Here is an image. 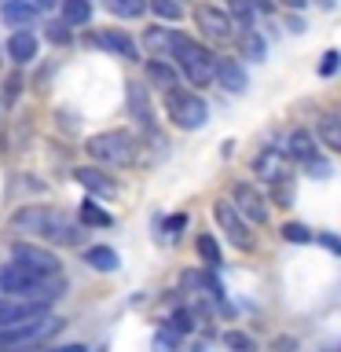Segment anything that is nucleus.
Segmentation results:
<instances>
[{
	"instance_id": "nucleus-1",
	"label": "nucleus",
	"mask_w": 341,
	"mask_h": 352,
	"mask_svg": "<svg viewBox=\"0 0 341 352\" xmlns=\"http://www.w3.org/2000/svg\"><path fill=\"white\" fill-rule=\"evenodd\" d=\"M85 151H88V158L99 162L103 169L107 165L110 169H125V165H132L140 158V140L125 129H110V132H96V136L85 143Z\"/></svg>"
},
{
	"instance_id": "nucleus-2",
	"label": "nucleus",
	"mask_w": 341,
	"mask_h": 352,
	"mask_svg": "<svg viewBox=\"0 0 341 352\" xmlns=\"http://www.w3.org/2000/svg\"><path fill=\"white\" fill-rule=\"evenodd\" d=\"M169 59H176V70H180L187 81H191L195 88H202L213 81V66H217V55L206 48V44H198L191 37H184V33H176L173 41V52Z\"/></svg>"
},
{
	"instance_id": "nucleus-3",
	"label": "nucleus",
	"mask_w": 341,
	"mask_h": 352,
	"mask_svg": "<svg viewBox=\"0 0 341 352\" xmlns=\"http://www.w3.org/2000/svg\"><path fill=\"white\" fill-rule=\"evenodd\" d=\"M165 110H169L176 129H202L209 121V107L198 92H180V88H173V92H165Z\"/></svg>"
},
{
	"instance_id": "nucleus-4",
	"label": "nucleus",
	"mask_w": 341,
	"mask_h": 352,
	"mask_svg": "<svg viewBox=\"0 0 341 352\" xmlns=\"http://www.w3.org/2000/svg\"><path fill=\"white\" fill-rule=\"evenodd\" d=\"M213 220L220 224V231H224V235H228V242H231V246H235V250H242V253H246V250H253L250 220L242 217V213H239V209L231 206V202H224V198H220V202L213 206Z\"/></svg>"
},
{
	"instance_id": "nucleus-5",
	"label": "nucleus",
	"mask_w": 341,
	"mask_h": 352,
	"mask_svg": "<svg viewBox=\"0 0 341 352\" xmlns=\"http://www.w3.org/2000/svg\"><path fill=\"white\" fill-rule=\"evenodd\" d=\"M195 22H198V30H202L209 41H235V22H231V15L224 8L198 4L195 8Z\"/></svg>"
},
{
	"instance_id": "nucleus-6",
	"label": "nucleus",
	"mask_w": 341,
	"mask_h": 352,
	"mask_svg": "<svg viewBox=\"0 0 341 352\" xmlns=\"http://www.w3.org/2000/svg\"><path fill=\"white\" fill-rule=\"evenodd\" d=\"M11 261L22 264V268H30V272H37V275H59V257L44 246L15 242V246H11Z\"/></svg>"
},
{
	"instance_id": "nucleus-7",
	"label": "nucleus",
	"mask_w": 341,
	"mask_h": 352,
	"mask_svg": "<svg viewBox=\"0 0 341 352\" xmlns=\"http://www.w3.org/2000/svg\"><path fill=\"white\" fill-rule=\"evenodd\" d=\"M228 202L235 206L246 220H253V224H264V220H268V202H264V195L253 184H235Z\"/></svg>"
},
{
	"instance_id": "nucleus-8",
	"label": "nucleus",
	"mask_w": 341,
	"mask_h": 352,
	"mask_svg": "<svg viewBox=\"0 0 341 352\" xmlns=\"http://www.w3.org/2000/svg\"><path fill=\"white\" fill-rule=\"evenodd\" d=\"M129 114L136 118V125L147 132V136H158V121H154V107H151V92L147 85L140 81H129Z\"/></svg>"
},
{
	"instance_id": "nucleus-9",
	"label": "nucleus",
	"mask_w": 341,
	"mask_h": 352,
	"mask_svg": "<svg viewBox=\"0 0 341 352\" xmlns=\"http://www.w3.org/2000/svg\"><path fill=\"white\" fill-rule=\"evenodd\" d=\"M253 173L261 176V180H268V184H279L290 176V169H286V151L279 147H264L257 158H253Z\"/></svg>"
},
{
	"instance_id": "nucleus-10",
	"label": "nucleus",
	"mask_w": 341,
	"mask_h": 352,
	"mask_svg": "<svg viewBox=\"0 0 341 352\" xmlns=\"http://www.w3.org/2000/svg\"><path fill=\"white\" fill-rule=\"evenodd\" d=\"M74 180L81 184L92 198H114L118 195V184L110 180L103 169H96V165H81V169H74Z\"/></svg>"
},
{
	"instance_id": "nucleus-11",
	"label": "nucleus",
	"mask_w": 341,
	"mask_h": 352,
	"mask_svg": "<svg viewBox=\"0 0 341 352\" xmlns=\"http://www.w3.org/2000/svg\"><path fill=\"white\" fill-rule=\"evenodd\" d=\"M52 213H55L52 206H22L19 213L11 217V228L26 231V235H44V224H48Z\"/></svg>"
},
{
	"instance_id": "nucleus-12",
	"label": "nucleus",
	"mask_w": 341,
	"mask_h": 352,
	"mask_svg": "<svg viewBox=\"0 0 341 352\" xmlns=\"http://www.w3.org/2000/svg\"><path fill=\"white\" fill-rule=\"evenodd\" d=\"M96 44L103 52L118 55V59H132V63H136V41H132L125 30H99L96 33Z\"/></svg>"
},
{
	"instance_id": "nucleus-13",
	"label": "nucleus",
	"mask_w": 341,
	"mask_h": 352,
	"mask_svg": "<svg viewBox=\"0 0 341 352\" xmlns=\"http://www.w3.org/2000/svg\"><path fill=\"white\" fill-rule=\"evenodd\" d=\"M213 77L228 88L231 96H242V92H246V85H250V77H246V70H242L239 59H217Z\"/></svg>"
},
{
	"instance_id": "nucleus-14",
	"label": "nucleus",
	"mask_w": 341,
	"mask_h": 352,
	"mask_svg": "<svg viewBox=\"0 0 341 352\" xmlns=\"http://www.w3.org/2000/svg\"><path fill=\"white\" fill-rule=\"evenodd\" d=\"M8 55H11V63L15 66H26V63H33L37 59V37L22 26V30H15L8 37Z\"/></svg>"
},
{
	"instance_id": "nucleus-15",
	"label": "nucleus",
	"mask_w": 341,
	"mask_h": 352,
	"mask_svg": "<svg viewBox=\"0 0 341 352\" xmlns=\"http://www.w3.org/2000/svg\"><path fill=\"white\" fill-rule=\"evenodd\" d=\"M147 81L162 92H173V88H180V74H176V66L165 63V55H154L147 63Z\"/></svg>"
},
{
	"instance_id": "nucleus-16",
	"label": "nucleus",
	"mask_w": 341,
	"mask_h": 352,
	"mask_svg": "<svg viewBox=\"0 0 341 352\" xmlns=\"http://www.w3.org/2000/svg\"><path fill=\"white\" fill-rule=\"evenodd\" d=\"M0 19H4L8 26L22 30V26H30V22L37 19V8H33L30 0H4V4H0Z\"/></svg>"
},
{
	"instance_id": "nucleus-17",
	"label": "nucleus",
	"mask_w": 341,
	"mask_h": 352,
	"mask_svg": "<svg viewBox=\"0 0 341 352\" xmlns=\"http://www.w3.org/2000/svg\"><path fill=\"white\" fill-rule=\"evenodd\" d=\"M316 151V136L308 129H294L290 136H286V158H297V162H308Z\"/></svg>"
},
{
	"instance_id": "nucleus-18",
	"label": "nucleus",
	"mask_w": 341,
	"mask_h": 352,
	"mask_svg": "<svg viewBox=\"0 0 341 352\" xmlns=\"http://www.w3.org/2000/svg\"><path fill=\"white\" fill-rule=\"evenodd\" d=\"M77 224H85V228H110V224H114V217H110L103 206H96V198H85V202L77 206Z\"/></svg>"
},
{
	"instance_id": "nucleus-19",
	"label": "nucleus",
	"mask_w": 341,
	"mask_h": 352,
	"mask_svg": "<svg viewBox=\"0 0 341 352\" xmlns=\"http://www.w3.org/2000/svg\"><path fill=\"white\" fill-rule=\"evenodd\" d=\"M85 264H88V268H96V272H118L121 257L110 246H92V250H85Z\"/></svg>"
},
{
	"instance_id": "nucleus-20",
	"label": "nucleus",
	"mask_w": 341,
	"mask_h": 352,
	"mask_svg": "<svg viewBox=\"0 0 341 352\" xmlns=\"http://www.w3.org/2000/svg\"><path fill=\"white\" fill-rule=\"evenodd\" d=\"M59 8H63V22L66 26H85L88 19H92V4L88 0H59Z\"/></svg>"
},
{
	"instance_id": "nucleus-21",
	"label": "nucleus",
	"mask_w": 341,
	"mask_h": 352,
	"mask_svg": "<svg viewBox=\"0 0 341 352\" xmlns=\"http://www.w3.org/2000/svg\"><path fill=\"white\" fill-rule=\"evenodd\" d=\"M173 41H176V30H165V26H151L147 37H143V44H147L154 55H165V59H169V52H173Z\"/></svg>"
},
{
	"instance_id": "nucleus-22",
	"label": "nucleus",
	"mask_w": 341,
	"mask_h": 352,
	"mask_svg": "<svg viewBox=\"0 0 341 352\" xmlns=\"http://www.w3.org/2000/svg\"><path fill=\"white\" fill-rule=\"evenodd\" d=\"M228 15L235 22V30H253L257 8H253V0H228Z\"/></svg>"
},
{
	"instance_id": "nucleus-23",
	"label": "nucleus",
	"mask_w": 341,
	"mask_h": 352,
	"mask_svg": "<svg viewBox=\"0 0 341 352\" xmlns=\"http://www.w3.org/2000/svg\"><path fill=\"white\" fill-rule=\"evenodd\" d=\"M319 140L327 143V151H341V118L338 114L319 118Z\"/></svg>"
},
{
	"instance_id": "nucleus-24",
	"label": "nucleus",
	"mask_w": 341,
	"mask_h": 352,
	"mask_svg": "<svg viewBox=\"0 0 341 352\" xmlns=\"http://www.w3.org/2000/svg\"><path fill=\"white\" fill-rule=\"evenodd\" d=\"M198 257H202V264L209 272H217L220 264H224V261H220V246H217L213 235H198Z\"/></svg>"
},
{
	"instance_id": "nucleus-25",
	"label": "nucleus",
	"mask_w": 341,
	"mask_h": 352,
	"mask_svg": "<svg viewBox=\"0 0 341 352\" xmlns=\"http://www.w3.org/2000/svg\"><path fill=\"white\" fill-rule=\"evenodd\" d=\"M143 8H147V0H107V11L118 19H136L143 15Z\"/></svg>"
},
{
	"instance_id": "nucleus-26",
	"label": "nucleus",
	"mask_w": 341,
	"mask_h": 352,
	"mask_svg": "<svg viewBox=\"0 0 341 352\" xmlns=\"http://www.w3.org/2000/svg\"><path fill=\"white\" fill-rule=\"evenodd\" d=\"M242 55H246V59H264V41L257 37V33L253 30H242Z\"/></svg>"
},
{
	"instance_id": "nucleus-27",
	"label": "nucleus",
	"mask_w": 341,
	"mask_h": 352,
	"mask_svg": "<svg viewBox=\"0 0 341 352\" xmlns=\"http://www.w3.org/2000/svg\"><path fill=\"white\" fill-rule=\"evenodd\" d=\"M147 8H151L154 15H158V19H165V22H176V19L184 15L176 0H147Z\"/></svg>"
},
{
	"instance_id": "nucleus-28",
	"label": "nucleus",
	"mask_w": 341,
	"mask_h": 352,
	"mask_svg": "<svg viewBox=\"0 0 341 352\" xmlns=\"http://www.w3.org/2000/svg\"><path fill=\"white\" fill-rule=\"evenodd\" d=\"M279 235H283L286 242H297V246H305V242H312V239H316L305 224H283V228H279Z\"/></svg>"
},
{
	"instance_id": "nucleus-29",
	"label": "nucleus",
	"mask_w": 341,
	"mask_h": 352,
	"mask_svg": "<svg viewBox=\"0 0 341 352\" xmlns=\"http://www.w3.org/2000/svg\"><path fill=\"white\" fill-rule=\"evenodd\" d=\"M305 169H308V176H316V180H330V173H334V169H330V162H323L319 154H312V158L305 162Z\"/></svg>"
},
{
	"instance_id": "nucleus-30",
	"label": "nucleus",
	"mask_w": 341,
	"mask_h": 352,
	"mask_svg": "<svg viewBox=\"0 0 341 352\" xmlns=\"http://www.w3.org/2000/svg\"><path fill=\"white\" fill-rule=\"evenodd\" d=\"M169 327L176 330V334H187V330L195 327V323H191V312H187V308H176L173 319H169Z\"/></svg>"
},
{
	"instance_id": "nucleus-31",
	"label": "nucleus",
	"mask_w": 341,
	"mask_h": 352,
	"mask_svg": "<svg viewBox=\"0 0 341 352\" xmlns=\"http://www.w3.org/2000/svg\"><path fill=\"white\" fill-rule=\"evenodd\" d=\"M275 202H279V206H290V202H294V187H290V176L275 184Z\"/></svg>"
},
{
	"instance_id": "nucleus-32",
	"label": "nucleus",
	"mask_w": 341,
	"mask_h": 352,
	"mask_svg": "<svg viewBox=\"0 0 341 352\" xmlns=\"http://www.w3.org/2000/svg\"><path fill=\"white\" fill-rule=\"evenodd\" d=\"M180 345V334H176V330L169 327V330H162L158 338H154V349H176Z\"/></svg>"
},
{
	"instance_id": "nucleus-33",
	"label": "nucleus",
	"mask_w": 341,
	"mask_h": 352,
	"mask_svg": "<svg viewBox=\"0 0 341 352\" xmlns=\"http://www.w3.org/2000/svg\"><path fill=\"white\" fill-rule=\"evenodd\" d=\"M319 74H323V77H334V74H338V52H334V48L323 55V63H319Z\"/></svg>"
},
{
	"instance_id": "nucleus-34",
	"label": "nucleus",
	"mask_w": 341,
	"mask_h": 352,
	"mask_svg": "<svg viewBox=\"0 0 341 352\" xmlns=\"http://www.w3.org/2000/svg\"><path fill=\"white\" fill-rule=\"evenodd\" d=\"M66 30H70L66 22H52V26H48V37H52L55 44H66V41H70V33H66Z\"/></svg>"
},
{
	"instance_id": "nucleus-35",
	"label": "nucleus",
	"mask_w": 341,
	"mask_h": 352,
	"mask_svg": "<svg viewBox=\"0 0 341 352\" xmlns=\"http://www.w3.org/2000/svg\"><path fill=\"white\" fill-rule=\"evenodd\" d=\"M19 92H22V77H19V74H11V77H8V92H4V103L11 107V103H15V96H19Z\"/></svg>"
},
{
	"instance_id": "nucleus-36",
	"label": "nucleus",
	"mask_w": 341,
	"mask_h": 352,
	"mask_svg": "<svg viewBox=\"0 0 341 352\" xmlns=\"http://www.w3.org/2000/svg\"><path fill=\"white\" fill-rule=\"evenodd\" d=\"M312 242H323V246H327L330 253H341V242H338V235H330V231H319V235H316Z\"/></svg>"
},
{
	"instance_id": "nucleus-37",
	"label": "nucleus",
	"mask_w": 341,
	"mask_h": 352,
	"mask_svg": "<svg viewBox=\"0 0 341 352\" xmlns=\"http://www.w3.org/2000/svg\"><path fill=\"white\" fill-rule=\"evenodd\" d=\"M224 345H231V349H253V341L246 334H224Z\"/></svg>"
},
{
	"instance_id": "nucleus-38",
	"label": "nucleus",
	"mask_w": 341,
	"mask_h": 352,
	"mask_svg": "<svg viewBox=\"0 0 341 352\" xmlns=\"http://www.w3.org/2000/svg\"><path fill=\"white\" fill-rule=\"evenodd\" d=\"M184 224H187V217H173V220H169V231L176 235V231H184Z\"/></svg>"
},
{
	"instance_id": "nucleus-39",
	"label": "nucleus",
	"mask_w": 341,
	"mask_h": 352,
	"mask_svg": "<svg viewBox=\"0 0 341 352\" xmlns=\"http://www.w3.org/2000/svg\"><path fill=\"white\" fill-rule=\"evenodd\" d=\"M30 4H33V8H37V11H41V8H44V11H48V8H55V4H59V0H30Z\"/></svg>"
},
{
	"instance_id": "nucleus-40",
	"label": "nucleus",
	"mask_w": 341,
	"mask_h": 352,
	"mask_svg": "<svg viewBox=\"0 0 341 352\" xmlns=\"http://www.w3.org/2000/svg\"><path fill=\"white\" fill-rule=\"evenodd\" d=\"M283 4H286V8H294V11H301V8L308 4V0H283Z\"/></svg>"
},
{
	"instance_id": "nucleus-41",
	"label": "nucleus",
	"mask_w": 341,
	"mask_h": 352,
	"mask_svg": "<svg viewBox=\"0 0 341 352\" xmlns=\"http://www.w3.org/2000/svg\"><path fill=\"white\" fill-rule=\"evenodd\" d=\"M0 305H4V297H0Z\"/></svg>"
}]
</instances>
